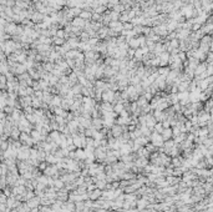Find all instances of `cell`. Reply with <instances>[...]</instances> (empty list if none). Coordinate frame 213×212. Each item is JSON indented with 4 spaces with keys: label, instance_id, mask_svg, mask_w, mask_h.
<instances>
[{
    "label": "cell",
    "instance_id": "obj_1",
    "mask_svg": "<svg viewBox=\"0 0 213 212\" xmlns=\"http://www.w3.org/2000/svg\"><path fill=\"white\" fill-rule=\"evenodd\" d=\"M151 142H152L156 147H160V146H163L164 140L162 137V135H160L158 132H153V134L151 135Z\"/></svg>",
    "mask_w": 213,
    "mask_h": 212
},
{
    "label": "cell",
    "instance_id": "obj_2",
    "mask_svg": "<svg viewBox=\"0 0 213 212\" xmlns=\"http://www.w3.org/2000/svg\"><path fill=\"white\" fill-rule=\"evenodd\" d=\"M19 141L23 143V145H26V146H33V143H35L34 141V139L31 136H29V134H26V132H21V135H20V139Z\"/></svg>",
    "mask_w": 213,
    "mask_h": 212
},
{
    "label": "cell",
    "instance_id": "obj_3",
    "mask_svg": "<svg viewBox=\"0 0 213 212\" xmlns=\"http://www.w3.org/2000/svg\"><path fill=\"white\" fill-rule=\"evenodd\" d=\"M18 124H19L18 127H19V130L21 132H26V134H29V132H30V121L27 120L26 117H23Z\"/></svg>",
    "mask_w": 213,
    "mask_h": 212
},
{
    "label": "cell",
    "instance_id": "obj_4",
    "mask_svg": "<svg viewBox=\"0 0 213 212\" xmlns=\"http://www.w3.org/2000/svg\"><path fill=\"white\" fill-rule=\"evenodd\" d=\"M26 203L30 206V208L40 207V205H41V197H40V196H35V197H33L30 201H27Z\"/></svg>",
    "mask_w": 213,
    "mask_h": 212
},
{
    "label": "cell",
    "instance_id": "obj_5",
    "mask_svg": "<svg viewBox=\"0 0 213 212\" xmlns=\"http://www.w3.org/2000/svg\"><path fill=\"white\" fill-rule=\"evenodd\" d=\"M122 132H123V129L121 125H113L112 129H111V134L113 137H120V136H122Z\"/></svg>",
    "mask_w": 213,
    "mask_h": 212
},
{
    "label": "cell",
    "instance_id": "obj_6",
    "mask_svg": "<svg viewBox=\"0 0 213 212\" xmlns=\"http://www.w3.org/2000/svg\"><path fill=\"white\" fill-rule=\"evenodd\" d=\"M87 157L86 152H85V150H81V149H77L76 151H75V160H81V161H85V159Z\"/></svg>",
    "mask_w": 213,
    "mask_h": 212
},
{
    "label": "cell",
    "instance_id": "obj_7",
    "mask_svg": "<svg viewBox=\"0 0 213 212\" xmlns=\"http://www.w3.org/2000/svg\"><path fill=\"white\" fill-rule=\"evenodd\" d=\"M135 165L141 167V169H142V167L145 169V167L148 165V160H147L146 157H137L136 161H135Z\"/></svg>",
    "mask_w": 213,
    "mask_h": 212
},
{
    "label": "cell",
    "instance_id": "obj_8",
    "mask_svg": "<svg viewBox=\"0 0 213 212\" xmlns=\"http://www.w3.org/2000/svg\"><path fill=\"white\" fill-rule=\"evenodd\" d=\"M148 205H150V201L147 200L146 197H142L140 201H137V207H138V210H141V211L145 210Z\"/></svg>",
    "mask_w": 213,
    "mask_h": 212
},
{
    "label": "cell",
    "instance_id": "obj_9",
    "mask_svg": "<svg viewBox=\"0 0 213 212\" xmlns=\"http://www.w3.org/2000/svg\"><path fill=\"white\" fill-rule=\"evenodd\" d=\"M101 195H102V192H101L100 189H95V190H92V191L89 192V197H90V200L95 201V200H97V198L100 197Z\"/></svg>",
    "mask_w": 213,
    "mask_h": 212
},
{
    "label": "cell",
    "instance_id": "obj_10",
    "mask_svg": "<svg viewBox=\"0 0 213 212\" xmlns=\"http://www.w3.org/2000/svg\"><path fill=\"white\" fill-rule=\"evenodd\" d=\"M146 126L148 129H153L156 126V119H154V116H150V115L146 116Z\"/></svg>",
    "mask_w": 213,
    "mask_h": 212
},
{
    "label": "cell",
    "instance_id": "obj_11",
    "mask_svg": "<svg viewBox=\"0 0 213 212\" xmlns=\"http://www.w3.org/2000/svg\"><path fill=\"white\" fill-rule=\"evenodd\" d=\"M102 99H104L106 102H112L115 100V95H113L112 91H105L104 95H102Z\"/></svg>",
    "mask_w": 213,
    "mask_h": 212
},
{
    "label": "cell",
    "instance_id": "obj_12",
    "mask_svg": "<svg viewBox=\"0 0 213 212\" xmlns=\"http://www.w3.org/2000/svg\"><path fill=\"white\" fill-rule=\"evenodd\" d=\"M162 137H163V140L164 141H168V140L171 139V136L173 135V132H172V130H171L170 127H167V129H164L163 131H162Z\"/></svg>",
    "mask_w": 213,
    "mask_h": 212
},
{
    "label": "cell",
    "instance_id": "obj_13",
    "mask_svg": "<svg viewBox=\"0 0 213 212\" xmlns=\"http://www.w3.org/2000/svg\"><path fill=\"white\" fill-rule=\"evenodd\" d=\"M95 185H96V187H97V189L104 190L105 187L107 186V181H106V180H97V179H96Z\"/></svg>",
    "mask_w": 213,
    "mask_h": 212
},
{
    "label": "cell",
    "instance_id": "obj_14",
    "mask_svg": "<svg viewBox=\"0 0 213 212\" xmlns=\"http://www.w3.org/2000/svg\"><path fill=\"white\" fill-rule=\"evenodd\" d=\"M92 126L96 129V130H101L102 129V126H104V121H101V120H99L97 117L95 119L94 121H92Z\"/></svg>",
    "mask_w": 213,
    "mask_h": 212
},
{
    "label": "cell",
    "instance_id": "obj_15",
    "mask_svg": "<svg viewBox=\"0 0 213 212\" xmlns=\"http://www.w3.org/2000/svg\"><path fill=\"white\" fill-rule=\"evenodd\" d=\"M53 96H51V95H49V94H44V96H43V100H44V102H45V104H51V101H53Z\"/></svg>",
    "mask_w": 213,
    "mask_h": 212
},
{
    "label": "cell",
    "instance_id": "obj_16",
    "mask_svg": "<svg viewBox=\"0 0 213 212\" xmlns=\"http://www.w3.org/2000/svg\"><path fill=\"white\" fill-rule=\"evenodd\" d=\"M60 104H61V99H60V96H55V97L53 99V101H51V105H53V106H60Z\"/></svg>",
    "mask_w": 213,
    "mask_h": 212
},
{
    "label": "cell",
    "instance_id": "obj_17",
    "mask_svg": "<svg viewBox=\"0 0 213 212\" xmlns=\"http://www.w3.org/2000/svg\"><path fill=\"white\" fill-rule=\"evenodd\" d=\"M154 130H156V132H158V134H162V131L164 130L162 122H160V124H156V126H154Z\"/></svg>",
    "mask_w": 213,
    "mask_h": 212
},
{
    "label": "cell",
    "instance_id": "obj_18",
    "mask_svg": "<svg viewBox=\"0 0 213 212\" xmlns=\"http://www.w3.org/2000/svg\"><path fill=\"white\" fill-rule=\"evenodd\" d=\"M113 110H115L116 112H122L123 111V105L118 101L117 104H116V106H115V109H113Z\"/></svg>",
    "mask_w": 213,
    "mask_h": 212
},
{
    "label": "cell",
    "instance_id": "obj_19",
    "mask_svg": "<svg viewBox=\"0 0 213 212\" xmlns=\"http://www.w3.org/2000/svg\"><path fill=\"white\" fill-rule=\"evenodd\" d=\"M145 147H146L147 150H148V152H150V153H151V152H153L154 150L157 149V147H156V146H154V145H153L152 142H151V143H147V145L145 146Z\"/></svg>",
    "mask_w": 213,
    "mask_h": 212
}]
</instances>
